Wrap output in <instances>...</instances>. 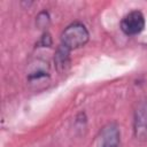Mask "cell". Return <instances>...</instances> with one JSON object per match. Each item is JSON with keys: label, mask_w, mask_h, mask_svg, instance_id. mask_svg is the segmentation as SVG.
Returning <instances> with one entry per match:
<instances>
[{"label": "cell", "mask_w": 147, "mask_h": 147, "mask_svg": "<svg viewBox=\"0 0 147 147\" xmlns=\"http://www.w3.org/2000/svg\"><path fill=\"white\" fill-rule=\"evenodd\" d=\"M88 31L82 23H72L68 25L61 34V45L69 51L83 47L88 41Z\"/></svg>", "instance_id": "cell-1"}, {"label": "cell", "mask_w": 147, "mask_h": 147, "mask_svg": "<svg viewBox=\"0 0 147 147\" xmlns=\"http://www.w3.org/2000/svg\"><path fill=\"white\" fill-rule=\"evenodd\" d=\"M145 28V17L141 11L133 10L126 14L122 22H121V29L122 31L127 36H136L140 33Z\"/></svg>", "instance_id": "cell-2"}, {"label": "cell", "mask_w": 147, "mask_h": 147, "mask_svg": "<svg viewBox=\"0 0 147 147\" xmlns=\"http://www.w3.org/2000/svg\"><path fill=\"white\" fill-rule=\"evenodd\" d=\"M121 133L115 123H109L102 127L98 137V147H119Z\"/></svg>", "instance_id": "cell-3"}, {"label": "cell", "mask_w": 147, "mask_h": 147, "mask_svg": "<svg viewBox=\"0 0 147 147\" xmlns=\"http://www.w3.org/2000/svg\"><path fill=\"white\" fill-rule=\"evenodd\" d=\"M134 134L139 139H147V100L139 102L134 110Z\"/></svg>", "instance_id": "cell-4"}, {"label": "cell", "mask_w": 147, "mask_h": 147, "mask_svg": "<svg viewBox=\"0 0 147 147\" xmlns=\"http://www.w3.org/2000/svg\"><path fill=\"white\" fill-rule=\"evenodd\" d=\"M54 63H55L56 69L60 72L65 71L70 64V51L68 48H65L64 46L60 45L57 47L55 56H54Z\"/></svg>", "instance_id": "cell-5"}, {"label": "cell", "mask_w": 147, "mask_h": 147, "mask_svg": "<svg viewBox=\"0 0 147 147\" xmlns=\"http://www.w3.org/2000/svg\"><path fill=\"white\" fill-rule=\"evenodd\" d=\"M49 21V17H48V14L46 11H41L39 15H38V18H37V23L40 25V26H45Z\"/></svg>", "instance_id": "cell-6"}]
</instances>
